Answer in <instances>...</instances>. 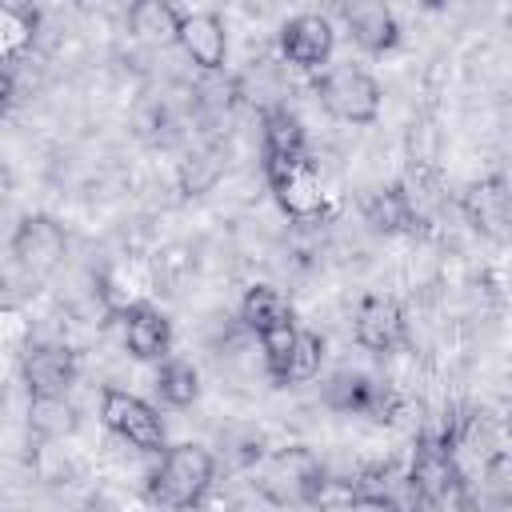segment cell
I'll list each match as a JSON object with an SVG mask.
<instances>
[{
  "label": "cell",
  "instance_id": "1",
  "mask_svg": "<svg viewBox=\"0 0 512 512\" xmlns=\"http://www.w3.org/2000/svg\"><path fill=\"white\" fill-rule=\"evenodd\" d=\"M212 480H216L212 448L196 440H180L160 452V464L148 476V496L168 512H192L212 492Z\"/></svg>",
  "mask_w": 512,
  "mask_h": 512
},
{
  "label": "cell",
  "instance_id": "2",
  "mask_svg": "<svg viewBox=\"0 0 512 512\" xmlns=\"http://www.w3.org/2000/svg\"><path fill=\"white\" fill-rule=\"evenodd\" d=\"M312 92H316L320 108L344 124H376L380 104H384L380 80L360 64H328L312 80Z\"/></svg>",
  "mask_w": 512,
  "mask_h": 512
},
{
  "label": "cell",
  "instance_id": "3",
  "mask_svg": "<svg viewBox=\"0 0 512 512\" xmlns=\"http://www.w3.org/2000/svg\"><path fill=\"white\" fill-rule=\"evenodd\" d=\"M100 420H104V428L112 436H120L136 452L160 456L168 448V428H164L160 412L144 396H136V392H124L116 384H104L100 388Z\"/></svg>",
  "mask_w": 512,
  "mask_h": 512
},
{
  "label": "cell",
  "instance_id": "4",
  "mask_svg": "<svg viewBox=\"0 0 512 512\" xmlns=\"http://www.w3.org/2000/svg\"><path fill=\"white\" fill-rule=\"evenodd\" d=\"M264 180L284 216L320 220L328 212V196H324V184H320L308 152L304 156H264Z\"/></svg>",
  "mask_w": 512,
  "mask_h": 512
},
{
  "label": "cell",
  "instance_id": "5",
  "mask_svg": "<svg viewBox=\"0 0 512 512\" xmlns=\"http://www.w3.org/2000/svg\"><path fill=\"white\" fill-rule=\"evenodd\" d=\"M408 484H412L416 500H424V504H444V500L460 496L464 476L456 468V444L420 432L416 436V452H412Z\"/></svg>",
  "mask_w": 512,
  "mask_h": 512
},
{
  "label": "cell",
  "instance_id": "6",
  "mask_svg": "<svg viewBox=\"0 0 512 512\" xmlns=\"http://www.w3.org/2000/svg\"><path fill=\"white\" fill-rule=\"evenodd\" d=\"M8 252H12V260H16L24 272L48 276V272L64 260V252H68V232H64V224H60L56 216L32 212V216H24V220L12 228Z\"/></svg>",
  "mask_w": 512,
  "mask_h": 512
},
{
  "label": "cell",
  "instance_id": "7",
  "mask_svg": "<svg viewBox=\"0 0 512 512\" xmlns=\"http://www.w3.org/2000/svg\"><path fill=\"white\" fill-rule=\"evenodd\" d=\"M280 56L300 72H324L336 52V28L320 12H296L280 24Z\"/></svg>",
  "mask_w": 512,
  "mask_h": 512
},
{
  "label": "cell",
  "instance_id": "8",
  "mask_svg": "<svg viewBox=\"0 0 512 512\" xmlns=\"http://www.w3.org/2000/svg\"><path fill=\"white\" fill-rule=\"evenodd\" d=\"M324 464L316 452H308L304 444H292L284 452H276L268 460V472H264V492L276 496V500H292V504H312L320 484H324Z\"/></svg>",
  "mask_w": 512,
  "mask_h": 512
},
{
  "label": "cell",
  "instance_id": "9",
  "mask_svg": "<svg viewBox=\"0 0 512 512\" xmlns=\"http://www.w3.org/2000/svg\"><path fill=\"white\" fill-rule=\"evenodd\" d=\"M76 376H80V360L68 344L44 340V344H28L20 356V380L28 396H68Z\"/></svg>",
  "mask_w": 512,
  "mask_h": 512
},
{
  "label": "cell",
  "instance_id": "10",
  "mask_svg": "<svg viewBox=\"0 0 512 512\" xmlns=\"http://www.w3.org/2000/svg\"><path fill=\"white\" fill-rule=\"evenodd\" d=\"M352 336L364 352H396L408 336V320H404V308L392 300V296H380V292H368L360 304H356V316H352Z\"/></svg>",
  "mask_w": 512,
  "mask_h": 512
},
{
  "label": "cell",
  "instance_id": "11",
  "mask_svg": "<svg viewBox=\"0 0 512 512\" xmlns=\"http://www.w3.org/2000/svg\"><path fill=\"white\" fill-rule=\"evenodd\" d=\"M120 336L128 356L144 360V364H160L164 356H172V320L144 300H132L120 308Z\"/></svg>",
  "mask_w": 512,
  "mask_h": 512
},
{
  "label": "cell",
  "instance_id": "12",
  "mask_svg": "<svg viewBox=\"0 0 512 512\" xmlns=\"http://www.w3.org/2000/svg\"><path fill=\"white\" fill-rule=\"evenodd\" d=\"M340 20L352 36V44L368 56H384L400 44V20L388 4L380 0H356V4H344L340 8Z\"/></svg>",
  "mask_w": 512,
  "mask_h": 512
},
{
  "label": "cell",
  "instance_id": "13",
  "mask_svg": "<svg viewBox=\"0 0 512 512\" xmlns=\"http://www.w3.org/2000/svg\"><path fill=\"white\" fill-rule=\"evenodd\" d=\"M176 44L184 48V56L204 68V72H220L228 60V28L220 20V12L200 8V12H184L180 16V36Z\"/></svg>",
  "mask_w": 512,
  "mask_h": 512
},
{
  "label": "cell",
  "instance_id": "14",
  "mask_svg": "<svg viewBox=\"0 0 512 512\" xmlns=\"http://www.w3.org/2000/svg\"><path fill=\"white\" fill-rule=\"evenodd\" d=\"M324 404L348 416H372V420H392V392L384 384H376L364 372H340L332 376Z\"/></svg>",
  "mask_w": 512,
  "mask_h": 512
},
{
  "label": "cell",
  "instance_id": "15",
  "mask_svg": "<svg viewBox=\"0 0 512 512\" xmlns=\"http://www.w3.org/2000/svg\"><path fill=\"white\" fill-rule=\"evenodd\" d=\"M460 212H464V220H468L476 232L500 236V228H504V220H508V192H504V180L492 176V180L468 184L464 196H460Z\"/></svg>",
  "mask_w": 512,
  "mask_h": 512
},
{
  "label": "cell",
  "instance_id": "16",
  "mask_svg": "<svg viewBox=\"0 0 512 512\" xmlns=\"http://www.w3.org/2000/svg\"><path fill=\"white\" fill-rule=\"evenodd\" d=\"M292 320H296L292 316V304H288V296L280 288H272V284L244 288V296H240V324L252 336H264V332H272L280 324H292Z\"/></svg>",
  "mask_w": 512,
  "mask_h": 512
},
{
  "label": "cell",
  "instance_id": "17",
  "mask_svg": "<svg viewBox=\"0 0 512 512\" xmlns=\"http://www.w3.org/2000/svg\"><path fill=\"white\" fill-rule=\"evenodd\" d=\"M180 8H172L168 0H136L128 8V32L144 44H176L180 36Z\"/></svg>",
  "mask_w": 512,
  "mask_h": 512
},
{
  "label": "cell",
  "instance_id": "18",
  "mask_svg": "<svg viewBox=\"0 0 512 512\" xmlns=\"http://www.w3.org/2000/svg\"><path fill=\"white\" fill-rule=\"evenodd\" d=\"M364 220L384 232V236H396V232H412L416 228V208H412V196L400 188V184H388L380 192L368 196L364 204Z\"/></svg>",
  "mask_w": 512,
  "mask_h": 512
},
{
  "label": "cell",
  "instance_id": "19",
  "mask_svg": "<svg viewBox=\"0 0 512 512\" xmlns=\"http://www.w3.org/2000/svg\"><path fill=\"white\" fill-rule=\"evenodd\" d=\"M260 144L264 156H304L308 152V132L296 112L288 108H268L260 120Z\"/></svg>",
  "mask_w": 512,
  "mask_h": 512
},
{
  "label": "cell",
  "instance_id": "20",
  "mask_svg": "<svg viewBox=\"0 0 512 512\" xmlns=\"http://www.w3.org/2000/svg\"><path fill=\"white\" fill-rule=\"evenodd\" d=\"M152 384H156V396H160L168 408H188V404H196V396H200V372H196V364H188V360H180V356H164V360L156 364Z\"/></svg>",
  "mask_w": 512,
  "mask_h": 512
},
{
  "label": "cell",
  "instance_id": "21",
  "mask_svg": "<svg viewBox=\"0 0 512 512\" xmlns=\"http://www.w3.org/2000/svg\"><path fill=\"white\" fill-rule=\"evenodd\" d=\"M28 428L40 440H64L76 432V408L68 396H28Z\"/></svg>",
  "mask_w": 512,
  "mask_h": 512
},
{
  "label": "cell",
  "instance_id": "22",
  "mask_svg": "<svg viewBox=\"0 0 512 512\" xmlns=\"http://www.w3.org/2000/svg\"><path fill=\"white\" fill-rule=\"evenodd\" d=\"M324 364V336L320 332H308L300 328L296 332V344H292V356H288V368H284V380L280 388H292V384H308Z\"/></svg>",
  "mask_w": 512,
  "mask_h": 512
},
{
  "label": "cell",
  "instance_id": "23",
  "mask_svg": "<svg viewBox=\"0 0 512 512\" xmlns=\"http://www.w3.org/2000/svg\"><path fill=\"white\" fill-rule=\"evenodd\" d=\"M296 332H300V324L292 320V324H280V328H272V332L256 336V340H260V356H264V372L272 376V384H276V388H280V380H284V368H288V356H292Z\"/></svg>",
  "mask_w": 512,
  "mask_h": 512
},
{
  "label": "cell",
  "instance_id": "24",
  "mask_svg": "<svg viewBox=\"0 0 512 512\" xmlns=\"http://www.w3.org/2000/svg\"><path fill=\"white\" fill-rule=\"evenodd\" d=\"M224 164L216 152H188L184 164H180V192L184 196H204L216 180H220Z\"/></svg>",
  "mask_w": 512,
  "mask_h": 512
},
{
  "label": "cell",
  "instance_id": "25",
  "mask_svg": "<svg viewBox=\"0 0 512 512\" xmlns=\"http://www.w3.org/2000/svg\"><path fill=\"white\" fill-rule=\"evenodd\" d=\"M12 100H16V76L0 64V112H8V108H12Z\"/></svg>",
  "mask_w": 512,
  "mask_h": 512
}]
</instances>
